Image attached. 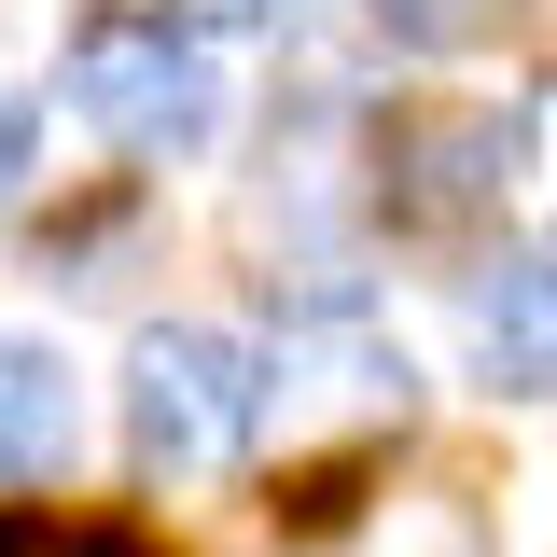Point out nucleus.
Returning <instances> with one entry per match:
<instances>
[{
  "label": "nucleus",
  "instance_id": "2",
  "mask_svg": "<svg viewBox=\"0 0 557 557\" xmlns=\"http://www.w3.org/2000/svg\"><path fill=\"white\" fill-rule=\"evenodd\" d=\"M530 182V112L516 98H405L376 126V209L418 237H460Z\"/></svg>",
  "mask_w": 557,
  "mask_h": 557
},
{
  "label": "nucleus",
  "instance_id": "7",
  "mask_svg": "<svg viewBox=\"0 0 557 557\" xmlns=\"http://www.w3.org/2000/svg\"><path fill=\"white\" fill-rule=\"evenodd\" d=\"M0 557H139L126 530H57V516H14L0 530Z\"/></svg>",
  "mask_w": 557,
  "mask_h": 557
},
{
  "label": "nucleus",
  "instance_id": "10",
  "mask_svg": "<svg viewBox=\"0 0 557 557\" xmlns=\"http://www.w3.org/2000/svg\"><path fill=\"white\" fill-rule=\"evenodd\" d=\"M278 0H182V28H265Z\"/></svg>",
  "mask_w": 557,
  "mask_h": 557
},
{
  "label": "nucleus",
  "instance_id": "9",
  "mask_svg": "<svg viewBox=\"0 0 557 557\" xmlns=\"http://www.w3.org/2000/svg\"><path fill=\"white\" fill-rule=\"evenodd\" d=\"M14 182H28V98H0V209H14Z\"/></svg>",
  "mask_w": 557,
  "mask_h": 557
},
{
  "label": "nucleus",
  "instance_id": "4",
  "mask_svg": "<svg viewBox=\"0 0 557 557\" xmlns=\"http://www.w3.org/2000/svg\"><path fill=\"white\" fill-rule=\"evenodd\" d=\"M265 418L278 432H391L405 418V348L362 307H307L265 362Z\"/></svg>",
  "mask_w": 557,
  "mask_h": 557
},
{
  "label": "nucleus",
  "instance_id": "5",
  "mask_svg": "<svg viewBox=\"0 0 557 557\" xmlns=\"http://www.w3.org/2000/svg\"><path fill=\"white\" fill-rule=\"evenodd\" d=\"M460 348H474V376L502 405H544L557 391V251H502L474 278V307H460Z\"/></svg>",
  "mask_w": 557,
  "mask_h": 557
},
{
  "label": "nucleus",
  "instance_id": "3",
  "mask_svg": "<svg viewBox=\"0 0 557 557\" xmlns=\"http://www.w3.org/2000/svg\"><path fill=\"white\" fill-rule=\"evenodd\" d=\"M70 98L126 139V153H196L209 112H223L196 28H168V14H84V42H70Z\"/></svg>",
  "mask_w": 557,
  "mask_h": 557
},
{
  "label": "nucleus",
  "instance_id": "1",
  "mask_svg": "<svg viewBox=\"0 0 557 557\" xmlns=\"http://www.w3.org/2000/svg\"><path fill=\"white\" fill-rule=\"evenodd\" d=\"M265 432V348L209 335V321H153L126 348V446L153 474H223Z\"/></svg>",
  "mask_w": 557,
  "mask_h": 557
},
{
  "label": "nucleus",
  "instance_id": "6",
  "mask_svg": "<svg viewBox=\"0 0 557 557\" xmlns=\"http://www.w3.org/2000/svg\"><path fill=\"white\" fill-rule=\"evenodd\" d=\"M84 446V376L42 335H0V487H42Z\"/></svg>",
  "mask_w": 557,
  "mask_h": 557
},
{
  "label": "nucleus",
  "instance_id": "8",
  "mask_svg": "<svg viewBox=\"0 0 557 557\" xmlns=\"http://www.w3.org/2000/svg\"><path fill=\"white\" fill-rule=\"evenodd\" d=\"M362 14H376V28H405V42H418V28H460L474 0H362Z\"/></svg>",
  "mask_w": 557,
  "mask_h": 557
}]
</instances>
